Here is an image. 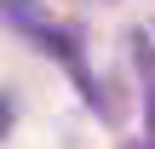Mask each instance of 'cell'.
Wrapping results in <instances>:
<instances>
[{"instance_id":"obj_2","label":"cell","mask_w":155,"mask_h":149,"mask_svg":"<svg viewBox=\"0 0 155 149\" xmlns=\"http://www.w3.org/2000/svg\"><path fill=\"white\" fill-rule=\"evenodd\" d=\"M6 11H12V23H17V29H29V34H35V29H46V17L35 11V0H6Z\"/></svg>"},{"instance_id":"obj_3","label":"cell","mask_w":155,"mask_h":149,"mask_svg":"<svg viewBox=\"0 0 155 149\" xmlns=\"http://www.w3.org/2000/svg\"><path fill=\"white\" fill-rule=\"evenodd\" d=\"M127 149H155V132H150V138H144V144H127Z\"/></svg>"},{"instance_id":"obj_1","label":"cell","mask_w":155,"mask_h":149,"mask_svg":"<svg viewBox=\"0 0 155 149\" xmlns=\"http://www.w3.org/2000/svg\"><path fill=\"white\" fill-rule=\"evenodd\" d=\"M132 63H138V80H144V126L155 132V46H150V34H132Z\"/></svg>"}]
</instances>
